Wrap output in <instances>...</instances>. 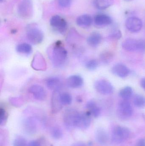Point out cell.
<instances>
[{
  "label": "cell",
  "mask_w": 145,
  "mask_h": 146,
  "mask_svg": "<svg viewBox=\"0 0 145 146\" xmlns=\"http://www.w3.org/2000/svg\"><path fill=\"white\" fill-rule=\"evenodd\" d=\"M80 112L73 108L66 110L63 116L64 123L66 128L69 130L76 127V123Z\"/></svg>",
  "instance_id": "3"
},
{
  "label": "cell",
  "mask_w": 145,
  "mask_h": 146,
  "mask_svg": "<svg viewBox=\"0 0 145 146\" xmlns=\"http://www.w3.org/2000/svg\"><path fill=\"white\" fill-rule=\"evenodd\" d=\"M3 1H4V0H0V1H1V2H2Z\"/></svg>",
  "instance_id": "39"
},
{
  "label": "cell",
  "mask_w": 145,
  "mask_h": 146,
  "mask_svg": "<svg viewBox=\"0 0 145 146\" xmlns=\"http://www.w3.org/2000/svg\"><path fill=\"white\" fill-rule=\"evenodd\" d=\"M130 132L127 128L117 126L112 130V141L114 144H119L128 139Z\"/></svg>",
  "instance_id": "4"
},
{
  "label": "cell",
  "mask_w": 145,
  "mask_h": 146,
  "mask_svg": "<svg viewBox=\"0 0 145 146\" xmlns=\"http://www.w3.org/2000/svg\"><path fill=\"white\" fill-rule=\"evenodd\" d=\"M133 94V89L130 86L123 88L119 92V96L123 100H128L131 98Z\"/></svg>",
  "instance_id": "25"
},
{
  "label": "cell",
  "mask_w": 145,
  "mask_h": 146,
  "mask_svg": "<svg viewBox=\"0 0 145 146\" xmlns=\"http://www.w3.org/2000/svg\"><path fill=\"white\" fill-rule=\"evenodd\" d=\"M102 36L100 33L94 32L91 33L87 39V42L89 46L92 47L98 46L102 41Z\"/></svg>",
  "instance_id": "21"
},
{
  "label": "cell",
  "mask_w": 145,
  "mask_h": 146,
  "mask_svg": "<svg viewBox=\"0 0 145 146\" xmlns=\"http://www.w3.org/2000/svg\"><path fill=\"white\" fill-rule=\"evenodd\" d=\"M91 115L89 111L80 112L76 123V127L81 130L87 129L91 123Z\"/></svg>",
  "instance_id": "9"
},
{
  "label": "cell",
  "mask_w": 145,
  "mask_h": 146,
  "mask_svg": "<svg viewBox=\"0 0 145 146\" xmlns=\"http://www.w3.org/2000/svg\"><path fill=\"white\" fill-rule=\"evenodd\" d=\"M28 92L33 95L34 98L36 100L43 101L47 98V92L45 89L40 85H32L29 88Z\"/></svg>",
  "instance_id": "10"
},
{
  "label": "cell",
  "mask_w": 145,
  "mask_h": 146,
  "mask_svg": "<svg viewBox=\"0 0 145 146\" xmlns=\"http://www.w3.org/2000/svg\"><path fill=\"white\" fill-rule=\"evenodd\" d=\"M71 146H87L86 144L82 142H77L74 143Z\"/></svg>",
  "instance_id": "37"
},
{
  "label": "cell",
  "mask_w": 145,
  "mask_h": 146,
  "mask_svg": "<svg viewBox=\"0 0 145 146\" xmlns=\"http://www.w3.org/2000/svg\"><path fill=\"white\" fill-rule=\"evenodd\" d=\"M18 13L23 19L30 18L33 13V3L31 0H22L18 6Z\"/></svg>",
  "instance_id": "5"
},
{
  "label": "cell",
  "mask_w": 145,
  "mask_h": 146,
  "mask_svg": "<svg viewBox=\"0 0 145 146\" xmlns=\"http://www.w3.org/2000/svg\"><path fill=\"white\" fill-rule=\"evenodd\" d=\"M50 25L56 31L61 34H64L67 31V22L58 15L52 16L50 19Z\"/></svg>",
  "instance_id": "7"
},
{
  "label": "cell",
  "mask_w": 145,
  "mask_h": 146,
  "mask_svg": "<svg viewBox=\"0 0 145 146\" xmlns=\"http://www.w3.org/2000/svg\"><path fill=\"white\" fill-rule=\"evenodd\" d=\"M60 90L54 91L51 98V109L53 113H57L62 110L63 105L60 99Z\"/></svg>",
  "instance_id": "12"
},
{
  "label": "cell",
  "mask_w": 145,
  "mask_h": 146,
  "mask_svg": "<svg viewBox=\"0 0 145 146\" xmlns=\"http://www.w3.org/2000/svg\"><path fill=\"white\" fill-rule=\"evenodd\" d=\"M98 61L94 59L89 60L85 63V67L88 70L93 71L97 69L98 66Z\"/></svg>",
  "instance_id": "30"
},
{
  "label": "cell",
  "mask_w": 145,
  "mask_h": 146,
  "mask_svg": "<svg viewBox=\"0 0 145 146\" xmlns=\"http://www.w3.org/2000/svg\"><path fill=\"white\" fill-rule=\"evenodd\" d=\"M46 85L47 87L54 91L60 90L63 86L62 80L57 76L49 77L46 80Z\"/></svg>",
  "instance_id": "14"
},
{
  "label": "cell",
  "mask_w": 145,
  "mask_h": 146,
  "mask_svg": "<svg viewBox=\"0 0 145 146\" xmlns=\"http://www.w3.org/2000/svg\"><path fill=\"white\" fill-rule=\"evenodd\" d=\"M123 48L129 52L138 51L139 48V39L128 38L123 42Z\"/></svg>",
  "instance_id": "16"
},
{
  "label": "cell",
  "mask_w": 145,
  "mask_h": 146,
  "mask_svg": "<svg viewBox=\"0 0 145 146\" xmlns=\"http://www.w3.org/2000/svg\"><path fill=\"white\" fill-rule=\"evenodd\" d=\"M87 107L88 111L91 113L94 117H97L100 115V109L98 106L95 101L91 100L89 101L86 104Z\"/></svg>",
  "instance_id": "22"
},
{
  "label": "cell",
  "mask_w": 145,
  "mask_h": 146,
  "mask_svg": "<svg viewBox=\"0 0 145 146\" xmlns=\"http://www.w3.org/2000/svg\"><path fill=\"white\" fill-rule=\"evenodd\" d=\"M126 26L129 31L137 33L142 29L143 22L141 19L138 17H129L126 20Z\"/></svg>",
  "instance_id": "11"
},
{
  "label": "cell",
  "mask_w": 145,
  "mask_h": 146,
  "mask_svg": "<svg viewBox=\"0 0 145 146\" xmlns=\"http://www.w3.org/2000/svg\"><path fill=\"white\" fill-rule=\"evenodd\" d=\"M133 103L138 108H144L145 107V97L143 95L137 94L134 98Z\"/></svg>",
  "instance_id": "28"
},
{
  "label": "cell",
  "mask_w": 145,
  "mask_h": 146,
  "mask_svg": "<svg viewBox=\"0 0 145 146\" xmlns=\"http://www.w3.org/2000/svg\"><path fill=\"white\" fill-rule=\"evenodd\" d=\"M24 131L28 135H33L37 131V124L35 120L33 117H28L23 123Z\"/></svg>",
  "instance_id": "13"
},
{
  "label": "cell",
  "mask_w": 145,
  "mask_h": 146,
  "mask_svg": "<svg viewBox=\"0 0 145 146\" xmlns=\"http://www.w3.org/2000/svg\"><path fill=\"white\" fill-rule=\"evenodd\" d=\"M28 146H41L39 141L37 140H32L30 141Z\"/></svg>",
  "instance_id": "35"
},
{
  "label": "cell",
  "mask_w": 145,
  "mask_h": 146,
  "mask_svg": "<svg viewBox=\"0 0 145 146\" xmlns=\"http://www.w3.org/2000/svg\"><path fill=\"white\" fill-rule=\"evenodd\" d=\"M26 34L29 41L35 45L41 44L44 37L41 30L34 25H30L27 27Z\"/></svg>",
  "instance_id": "2"
},
{
  "label": "cell",
  "mask_w": 145,
  "mask_h": 146,
  "mask_svg": "<svg viewBox=\"0 0 145 146\" xmlns=\"http://www.w3.org/2000/svg\"><path fill=\"white\" fill-rule=\"evenodd\" d=\"M94 87L97 92L103 95L112 94L114 92V88L110 82L105 80H99L94 83Z\"/></svg>",
  "instance_id": "8"
},
{
  "label": "cell",
  "mask_w": 145,
  "mask_h": 146,
  "mask_svg": "<svg viewBox=\"0 0 145 146\" xmlns=\"http://www.w3.org/2000/svg\"><path fill=\"white\" fill-rule=\"evenodd\" d=\"M122 34L121 32L119 30H116L112 33L110 35V37L112 39H119L121 38Z\"/></svg>",
  "instance_id": "34"
},
{
  "label": "cell",
  "mask_w": 145,
  "mask_h": 146,
  "mask_svg": "<svg viewBox=\"0 0 145 146\" xmlns=\"http://www.w3.org/2000/svg\"><path fill=\"white\" fill-rule=\"evenodd\" d=\"M94 24L98 26H105L110 25L112 19L110 17L105 14H98L94 18Z\"/></svg>",
  "instance_id": "18"
},
{
  "label": "cell",
  "mask_w": 145,
  "mask_h": 146,
  "mask_svg": "<svg viewBox=\"0 0 145 146\" xmlns=\"http://www.w3.org/2000/svg\"><path fill=\"white\" fill-rule=\"evenodd\" d=\"M112 73L115 75L121 77L125 78L130 73V70L125 65L118 63L114 66L112 69Z\"/></svg>",
  "instance_id": "17"
},
{
  "label": "cell",
  "mask_w": 145,
  "mask_h": 146,
  "mask_svg": "<svg viewBox=\"0 0 145 146\" xmlns=\"http://www.w3.org/2000/svg\"><path fill=\"white\" fill-rule=\"evenodd\" d=\"M66 84L67 86L70 88H79L83 85V80L81 76L72 75L66 79Z\"/></svg>",
  "instance_id": "15"
},
{
  "label": "cell",
  "mask_w": 145,
  "mask_h": 146,
  "mask_svg": "<svg viewBox=\"0 0 145 146\" xmlns=\"http://www.w3.org/2000/svg\"><path fill=\"white\" fill-rule=\"evenodd\" d=\"M136 146H145V139H140L137 142Z\"/></svg>",
  "instance_id": "36"
},
{
  "label": "cell",
  "mask_w": 145,
  "mask_h": 146,
  "mask_svg": "<svg viewBox=\"0 0 145 146\" xmlns=\"http://www.w3.org/2000/svg\"><path fill=\"white\" fill-rule=\"evenodd\" d=\"M140 85L142 88L145 91V78H143L141 80Z\"/></svg>",
  "instance_id": "38"
},
{
  "label": "cell",
  "mask_w": 145,
  "mask_h": 146,
  "mask_svg": "<svg viewBox=\"0 0 145 146\" xmlns=\"http://www.w3.org/2000/svg\"><path fill=\"white\" fill-rule=\"evenodd\" d=\"M60 99L63 106L70 105L72 103V96L69 93L66 92L60 93Z\"/></svg>",
  "instance_id": "26"
},
{
  "label": "cell",
  "mask_w": 145,
  "mask_h": 146,
  "mask_svg": "<svg viewBox=\"0 0 145 146\" xmlns=\"http://www.w3.org/2000/svg\"><path fill=\"white\" fill-rule=\"evenodd\" d=\"M113 54L110 51H105L101 53L100 58L102 63L107 64L110 63L113 58Z\"/></svg>",
  "instance_id": "27"
},
{
  "label": "cell",
  "mask_w": 145,
  "mask_h": 146,
  "mask_svg": "<svg viewBox=\"0 0 145 146\" xmlns=\"http://www.w3.org/2000/svg\"><path fill=\"white\" fill-rule=\"evenodd\" d=\"M95 139L99 144L105 145L108 142L109 136L105 129L102 128H99L96 130Z\"/></svg>",
  "instance_id": "20"
},
{
  "label": "cell",
  "mask_w": 145,
  "mask_h": 146,
  "mask_svg": "<svg viewBox=\"0 0 145 146\" xmlns=\"http://www.w3.org/2000/svg\"><path fill=\"white\" fill-rule=\"evenodd\" d=\"M59 5L61 7L67 8L70 6L72 0H58Z\"/></svg>",
  "instance_id": "33"
},
{
  "label": "cell",
  "mask_w": 145,
  "mask_h": 146,
  "mask_svg": "<svg viewBox=\"0 0 145 146\" xmlns=\"http://www.w3.org/2000/svg\"><path fill=\"white\" fill-rule=\"evenodd\" d=\"M51 135L53 139L55 140H59L63 136L62 130L59 128L54 127L51 130Z\"/></svg>",
  "instance_id": "29"
},
{
  "label": "cell",
  "mask_w": 145,
  "mask_h": 146,
  "mask_svg": "<svg viewBox=\"0 0 145 146\" xmlns=\"http://www.w3.org/2000/svg\"><path fill=\"white\" fill-rule=\"evenodd\" d=\"M113 3V0H95L94 1L95 6L100 10L106 9L112 6Z\"/></svg>",
  "instance_id": "24"
},
{
  "label": "cell",
  "mask_w": 145,
  "mask_h": 146,
  "mask_svg": "<svg viewBox=\"0 0 145 146\" xmlns=\"http://www.w3.org/2000/svg\"><path fill=\"white\" fill-rule=\"evenodd\" d=\"M16 50L17 52L20 54L29 55L32 52V48L29 44L23 43L16 46Z\"/></svg>",
  "instance_id": "23"
},
{
  "label": "cell",
  "mask_w": 145,
  "mask_h": 146,
  "mask_svg": "<svg viewBox=\"0 0 145 146\" xmlns=\"http://www.w3.org/2000/svg\"><path fill=\"white\" fill-rule=\"evenodd\" d=\"M117 113L120 119L123 120L128 119L133 115V107L128 100H123L118 103Z\"/></svg>",
  "instance_id": "6"
},
{
  "label": "cell",
  "mask_w": 145,
  "mask_h": 146,
  "mask_svg": "<svg viewBox=\"0 0 145 146\" xmlns=\"http://www.w3.org/2000/svg\"><path fill=\"white\" fill-rule=\"evenodd\" d=\"M7 118V112L4 108L1 107L0 109V125L1 126H4L6 124Z\"/></svg>",
  "instance_id": "31"
},
{
  "label": "cell",
  "mask_w": 145,
  "mask_h": 146,
  "mask_svg": "<svg viewBox=\"0 0 145 146\" xmlns=\"http://www.w3.org/2000/svg\"><path fill=\"white\" fill-rule=\"evenodd\" d=\"M93 19L89 15L84 14L77 17L76 23L78 26L83 28L89 27L92 25Z\"/></svg>",
  "instance_id": "19"
},
{
  "label": "cell",
  "mask_w": 145,
  "mask_h": 146,
  "mask_svg": "<svg viewBox=\"0 0 145 146\" xmlns=\"http://www.w3.org/2000/svg\"><path fill=\"white\" fill-rule=\"evenodd\" d=\"M48 55L54 66L61 67L67 60L68 53L62 42L57 41L49 49Z\"/></svg>",
  "instance_id": "1"
},
{
  "label": "cell",
  "mask_w": 145,
  "mask_h": 146,
  "mask_svg": "<svg viewBox=\"0 0 145 146\" xmlns=\"http://www.w3.org/2000/svg\"><path fill=\"white\" fill-rule=\"evenodd\" d=\"M13 146H27L26 139L22 136H17L14 139Z\"/></svg>",
  "instance_id": "32"
}]
</instances>
